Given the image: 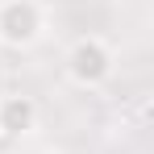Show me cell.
<instances>
[{"instance_id": "obj_3", "label": "cell", "mask_w": 154, "mask_h": 154, "mask_svg": "<svg viewBox=\"0 0 154 154\" xmlns=\"http://www.w3.org/2000/svg\"><path fill=\"white\" fill-rule=\"evenodd\" d=\"M38 129V100L25 92L0 96V137H25Z\"/></svg>"}, {"instance_id": "obj_1", "label": "cell", "mask_w": 154, "mask_h": 154, "mask_svg": "<svg viewBox=\"0 0 154 154\" xmlns=\"http://www.w3.org/2000/svg\"><path fill=\"white\" fill-rule=\"evenodd\" d=\"M63 75L83 92H96L117 75V50L112 42L100 33H79L71 38V46L63 50Z\"/></svg>"}, {"instance_id": "obj_2", "label": "cell", "mask_w": 154, "mask_h": 154, "mask_svg": "<svg viewBox=\"0 0 154 154\" xmlns=\"http://www.w3.org/2000/svg\"><path fill=\"white\" fill-rule=\"evenodd\" d=\"M50 29V13L42 0H0V46L25 54Z\"/></svg>"}]
</instances>
